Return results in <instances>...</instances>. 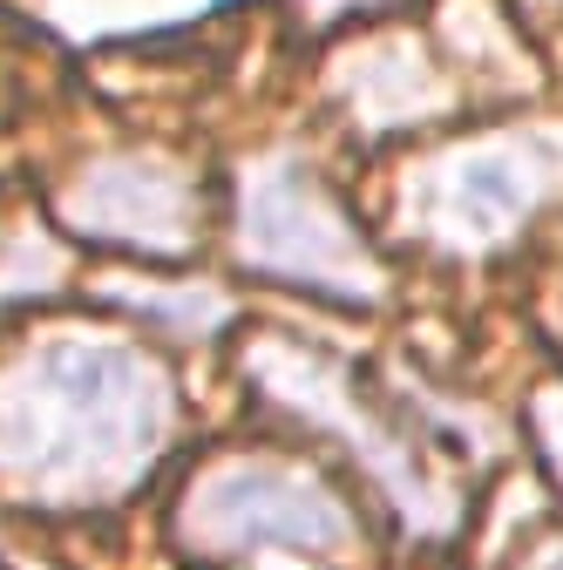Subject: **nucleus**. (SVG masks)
I'll list each match as a JSON object with an SVG mask.
<instances>
[{
	"instance_id": "nucleus-2",
	"label": "nucleus",
	"mask_w": 563,
	"mask_h": 570,
	"mask_svg": "<svg viewBox=\"0 0 563 570\" xmlns=\"http://www.w3.org/2000/svg\"><path fill=\"white\" fill-rule=\"evenodd\" d=\"M177 543L210 570H346L360 523L326 475L278 455H225L184 489Z\"/></svg>"
},
{
	"instance_id": "nucleus-7",
	"label": "nucleus",
	"mask_w": 563,
	"mask_h": 570,
	"mask_svg": "<svg viewBox=\"0 0 563 570\" xmlns=\"http://www.w3.org/2000/svg\"><path fill=\"white\" fill-rule=\"evenodd\" d=\"M339 96H346V109H354L374 136L407 129V122H421V116L442 109V89H435V76H428V61H421L407 41H374V48H360L354 61L339 68Z\"/></svg>"
},
{
	"instance_id": "nucleus-3",
	"label": "nucleus",
	"mask_w": 563,
	"mask_h": 570,
	"mask_svg": "<svg viewBox=\"0 0 563 570\" xmlns=\"http://www.w3.org/2000/svg\"><path fill=\"white\" fill-rule=\"evenodd\" d=\"M251 381H258L278 407H286V414L326 428L333 442L354 449L360 469L381 482V495L401 510V523H407L414 537H448V530H455V517H462L455 489H448V482L428 469V455H421L401 428L354 387V374H346L333 353L271 333V340L251 346Z\"/></svg>"
},
{
	"instance_id": "nucleus-10",
	"label": "nucleus",
	"mask_w": 563,
	"mask_h": 570,
	"mask_svg": "<svg viewBox=\"0 0 563 570\" xmlns=\"http://www.w3.org/2000/svg\"><path fill=\"white\" fill-rule=\"evenodd\" d=\"M360 8H381V0H313V21H339V14H360Z\"/></svg>"
},
{
	"instance_id": "nucleus-8",
	"label": "nucleus",
	"mask_w": 563,
	"mask_h": 570,
	"mask_svg": "<svg viewBox=\"0 0 563 570\" xmlns=\"http://www.w3.org/2000/svg\"><path fill=\"white\" fill-rule=\"evenodd\" d=\"M116 299L129 313H150L164 333H184V340H204V333H218L231 320V306L210 293V285H184V293H157V285H116Z\"/></svg>"
},
{
	"instance_id": "nucleus-9",
	"label": "nucleus",
	"mask_w": 563,
	"mask_h": 570,
	"mask_svg": "<svg viewBox=\"0 0 563 570\" xmlns=\"http://www.w3.org/2000/svg\"><path fill=\"white\" fill-rule=\"evenodd\" d=\"M536 435H543V455H550V469L563 482V394H543L536 401Z\"/></svg>"
},
{
	"instance_id": "nucleus-1",
	"label": "nucleus",
	"mask_w": 563,
	"mask_h": 570,
	"mask_svg": "<svg viewBox=\"0 0 563 570\" xmlns=\"http://www.w3.org/2000/svg\"><path fill=\"white\" fill-rule=\"evenodd\" d=\"M177 381L109 333H48L0 367V489L34 510H102L177 442Z\"/></svg>"
},
{
	"instance_id": "nucleus-5",
	"label": "nucleus",
	"mask_w": 563,
	"mask_h": 570,
	"mask_svg": "<svg viewBox=\"0 0 563 570\" xmlns=\"http://www.w3.org/2000/svg\"><path fill=\"white\" fill-rule=\"evenodd\" d=\"M563 177V136L530 129V136H496V142H468V150H442L407 177V232L435 252L482 258L510 245L536 204Z\"/></svg>"
},
{
	"instance_id": "nucleus-11",
	"label": "nucleus",
	"mask_w": 563,
	"mask_h": 570,
	"mask_svg": "<svg viewBox=\"0 0 563 570\" xmlns=\"http://www.w3.org/2000/svg\"><path fill=\"white\" fill-rule=\"evenodd\" d=\"M523 570H563V543H536V550L523 557Z\"/></svg>"
},
{
	"instance_id": "nucleus-6",
	"label": "nucleus",
	"mask_w": 563,
	"mask_h": 570,
	"mask_svg": "<svg viewBox=\"0 0 563 570\" xmlns=\"http://www.w3.org/2000/svg\"><path fill=\"white\" fill-rule=\"evenodd\" d=\"M61 218L96 245L177 258L197 245V184L170 157H96L68 184Z\"/></svg>"
},
{
	"instance_id": "nucleus-4",
	"label": "nucleus",
	"mask_w": 563,
	"mask_h": 570,
	"mask_svg": "<svg viewBox=\"0 0 563 570\" xmlns=\"http://www.w3.org/2000/svg\"><path fill=\"white\" fill-rule=\"evenodd\" d=\"M238 258L319 299H381V258L306 157H258L238 190Z\"/></svg>"
}]
</instances>
